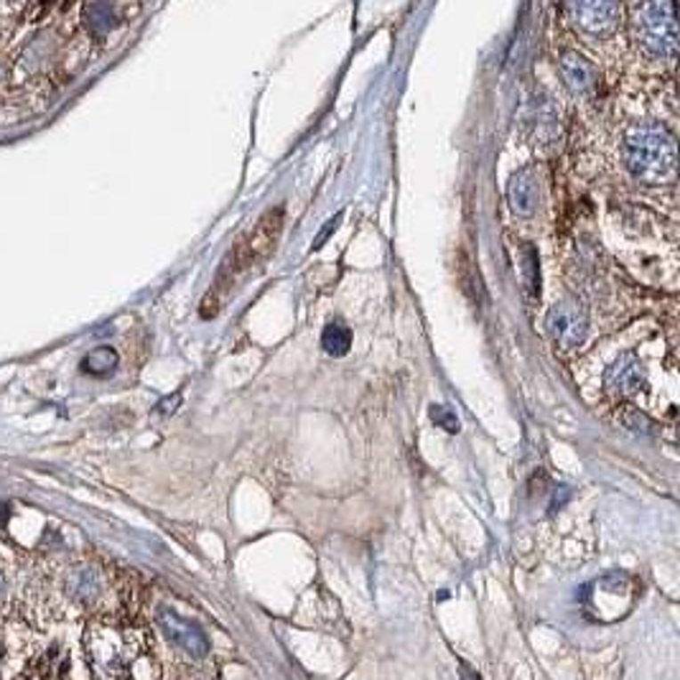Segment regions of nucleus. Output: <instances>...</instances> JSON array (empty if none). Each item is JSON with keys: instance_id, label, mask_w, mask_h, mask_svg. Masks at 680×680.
<instances>
[{"instance_id": "1a4fd4ad", "label": "nucleus", "mask_w": 680, "mask_h": 680, "mask_svg": "<svg viewBox=\"0 0 680 680\" xmlns=\"http://www.w3.org/2000/svg\"><path fill=\"white\" fill-rule=\"evenodd\" d=\"M561 72H563V79L573 93H587L596 82V69L591 67V61H587L576 52H566L561 56Z\"/></svg>"}, {"instance_id": "dca6fc26", "label": "nucleus", "mask_w": 680, "mask_h": 680, "mask_svg": "<svg viewBox=\"0 0 680 680\" xmlns=\"http://www.w3.org/2000/svg\"><path fill=\"white\" fill-rule=\"evenodd\" d=\"M464 680H479L477 673H472L469 668H464Z\"/></svg>"}, {"instance_id": "6e6552de", "label": "nucleus", "mask_w": 680, "mask_h": 680, "mask_svg": "<svg viewBox=\"0 0 680 680\" xmlns=\"http://www.w3.org/2000/svg\"><path fill=\"white\" fill-rule=\"evenodd\" d=\"M507 202L513 206V212L520 217H528L535 212L538 204V179H535V168L525 166L520 168L515 176L507 184Z\"/></svg>"}, {"instance_id": "a211bd4d", "label": "nucleus", "mask_w": 680, "mask_h": 680, "mask_svg": "<svg viewBox=\"0 0 680 680\" xmlns=\"http://www.w3.org/2000/svg\"><path fill=\"white\" fill-rule=\"evenodd\" d=\"M3 588H5V581H3V573H0V594H3Z\"/></svg>"}, {"instance_id": "0eeeda50", "label": "nucleus", "mask_w": 680, "mask_h": 680, "mask_svg": "<svg viewBox=\"0 0 680 680\" xmlns=\"http://www.w3.org/2000/svg\"><path fill=\"white\" fill-rule=\"evenodd\" d=\"M644 380H647V372L635 352H622L604 375L609 390L619 393V395H632V393L643 390Z\"/></svg>"}, {"instance_id": "39448f33", "label": "nucleus", "mask_w": 680, "mask_h": 680, "mask_svg": "<svg viewBox=\"0 0 680 680\" xmlns=\"http://www.w3.org/2000/svg\"><path fill=\"white\" fill-rule=\"evenodd\" d=\"M158 627L164 629V635L171 640V643L176 644V647H182L186 655H191V658H206V652H209V643H206V637H204V632L199 627L194 625V622H189L184 617H179L176 611H171V609H158Z\"/></svg>"}, {"instance_id": "f257e3e1", "label": "nucleus", "mask_w": 680, "mask_h": 680, "mask_svg": "<svg viewBox=\"0 0 680 680\" xmlns=\"http://www.w3.org/2000/svg\"><path fill=\"white\" fill-rule=\"evenodd\" d=\"M625 164L644 186L670 184L676 179V141L658 123L627 130Z\"/></svg>"}, {"instance_id": "9d476101", "label": "nucleus", "mask_w": 680, "mask_h": 680, "mask_svg": "<svg viewBox=\"0 0 680 680\" xmlns=\"http://www.w3.org/2000/svg\"><path fill=\"white\" fill-rule=\"evenodd\" d=\"M64 588H67V594L72 596L74 602L87 604V602L97 599V594H100V576L93 569H74L67 573Z\"/></svg>"}, {"instance_id": "7ed1b4c3", "label": "nucleus", "mask_w": 680, "mask_h": 680, "mask_svg": "<svg viewBox=\"0 0 680 680\" xmlns=\"http://www.w3.org/2000/svg\"><path fill=\"white\" fill-rule=\"evenodd\" d=\"M632 36L644 54L655 56V59H676L678 56L676 5L668 0L635 5Z\"/></svg>"}, {"instance_id": "ddd939ff", "label": "nucleus", "mask_w": 680, "mask_h": 680, "mask_svg": "<svg viewBox=\"0 0 680 680\" xmlns=\"http://www.w3.org/2000/svg\"><path fill=\"white\" fill-rule=\"evenodd\" d=\"M85 26L93 31V34H108L112 26H115V13H112V5L108 3H93L85 8Z\"/></svg>"}, {"instance_id": "f3484780", "label": "nucleus", "mask_w": 680, "mask_h": 680, "mask_svg": "<svg viewBox=\"0 0 680 680\" xmlns=\"http://www.w3.org/2000/svg\"><path fill=\"white\" fill-rule=\"evenodd\" d=\"M5 82V69H3V64H0V85Z\"/></svg>"}, {"instance_id": "423d86ee", "label": "nucleus", "mask_w": 680, "mask_h": 680, "mask_svg": "<svg viewBox=\"0 0 680 680\" xmlns=\"http://www.w3.org/2000/svg\"><path fill=\"white\" fill-rule=\"evenodd\" d=\"M566 11H569L571 19H573V23L579 28H584V31L594 34V36L609 34L617 26V19H619V5L617 3H604V0L573 3Z\"/></svg>"}, {"instance_id": "9b49d317", "label": "nucleus", "mask_w": 680, "mask_h": 680, "mask_svg": "<svg viewBox=\"0 0 680 680\" xmlns=\"http://www.w3.org/2000/svg\"><path fill=\"white\" fill-rule=\"evenodd\" d=\"M120 357L112 347H94L85 354V360L79 362V368L85 375H93V377H105L110 375L112 369L117 368Z\"/></svg>"}, {"instance_id": "4468645a", "label": "nucleus", "mask_w": 680, "mask_h": 680, "mask_svg": "<svg viewBox=\"0 0 680 680\" xmlns=\"http://www.w3.org/2000/svg\"><path fill=\"white\" fill-rule=\"evenodd\" d=\"M431 418L443 425L449 433H457L459 431V421H457V416H454V410H449L446 405H433L431 408Z\"/></svg>"}, {"instance_id": "f03ea898", "label": "nucleus", "mask_w": 680, "mask_h": 680, "mask_svg": "<svg viewBox=\"0 0 680 680\" xmlns=\"http://www.w3.org/2000/svg\"><path fill=\"white\" fill-rule=\"evenodd\" d=\"M87 652L97 680H138V662L146 644L138 632L120 627H94L87 632Z\"/></svg>"}, {"instance_id": "f8f14e48", "label": "nucleus", "mask_w": 680, "mask_h": 680, "mask_svg": "<svg viewBox=\"0 0 680 680\" xmlns=\"http://www.w3.org/2000/svg\"><path fill=\"white\" fill-rule=\"evenodd\" d=\"M321 347L329 352V354H334V357L347 354L352 347L350 327H344L342 321H331V324H327V329L321 334Z\"/></svg>"}, {"instance_id": "20e7f679", "label": "nucleus", "mask_w": 680, "mask_h": 680, "mask_svg": "<svg viewBox=\"0 0 680 680\" xmlns=\"http://www.w3.org/2000/svg\"><path fill=\"white\" fill-rule=\"evenodd\" d=\"M546 327L551 339L561 350H573L584 342L588 329V313L587 306L576 298H566L561 304H555L548 316H546Z\"/></svg>"}, {"instance_id": "2eb2a0df", "label": "nucleus", "mask_w": 680, "mask_h": 680, "mask_svg": "<svg viewBox=\"0 0 680 680\" xmlns=\"http://www.w3.org/2000/svg\"><path fill=\"white\" fill-rule=\"evenodd\" d=\"M5 520H8V507L0 505V525H5Z\"/></svg>"}]
</instances>
